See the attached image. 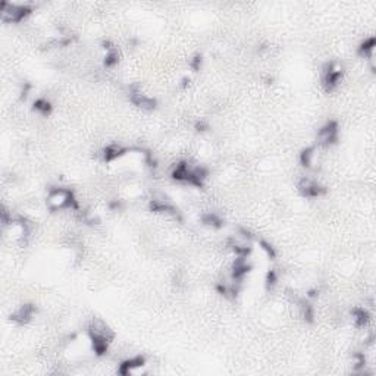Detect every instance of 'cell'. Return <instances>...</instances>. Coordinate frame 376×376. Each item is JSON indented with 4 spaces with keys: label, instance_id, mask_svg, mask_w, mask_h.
<instances>
[{
    "label": "cell",
    "instance_id": "obj_8",
    "mask_svg": "<svg viewBox=\"0 0 376 376\" xmlns=\"http://www.w3.org/2000/svg\"><path fill=\"white\" fill-rule=\"evenodd\" d=\"M131 102L134 103L135 106L141 109H146V110H152V109L156 108V100L144 93H141L140 90H134L131 93Z\"/></svg>",
    "mask_w": 376,
    "mask_h": 376
},
{
    "label": "cell",
    "instance_id": "obj_7",
    "mask_svg": "<svg viewBox=\"0 0 376 376\" xmlns=\"http://www.w3.org/2000/svg\"><path fill=\"white\" fill-rule=\"evenodd\" d=\"M34 313H35V306H32V304H22V306H19L10 315V321L18 323V325H24V323H28L32 319Z\"/></svg>",
    "mask_w": 376,
    "mask_h": 376
},
{
    "label": "cell",
    "instance_id": "obj_14",
    "mask_svg": "<svg viewBox=\"0 0 376 376\" xmlns=\"http://www.w3.org/2000/svg\"><path fill=\"white\" fill-rule=\"evenodd\" d=\"M34 109H35L37 112H40L41 115H49L50 110H52V106H50V103H49L46 99H38V100H35V103H34Z\"/></svg>",
    "mask_w": 376,
    "mask_h": 376
},
{
    "label": "cell",
    "instance_id": "obj_10",
    "mask_svg": "<svg viewBox=\"0 0 376 376\" xmlns=\"http://www.w3.org/2000/svg\"><path fill=\"white\" fill-rule=\"evenodd\" d=\"M359 53L362 54L365 59H368V60L371 62L372 69H374V68H375V66H374V57H375V38H374V37L366 38V40L360 44Z\"/></svg>",
    "mask_w": 376,
    "mask_h": 376
},
{
    "label": "cell",
    "instance_id": "obj_3",
    "mask_svg": "<svg viewBox=\"0 0 376 376\" xmlns=\"http://www.w3.org/2000/svg\"><path fill=\"white\" fill-rule=\"evenodd\" d=\"M31 7L28 4L22 3H9V1H1L0 3V15L1 21L7 24H16L21 22L31 13Z\"/></svg>",
    "mask_w": 376,
    "mask_h": 376
},
{
    "label": "cell",
    "instance_id": "obj_16",
    "mask_svg": "<svg viewBox=\"0 0 376 376\" xmlns=\"http://www.w3.org/2000/svg\"><path fill=\"white\" fill-rule=\"evenodd\" d=\"M276 281H278L276 272H275V270H270L268 273V276H266V287H268V290H272V288L275 287Z\"/></svg>",
    "mask_w": 376,
    "mask_h": 376
},
{
    "label": "cell",
    "instance_id": "obj_5",
    "mask_svg": "<svg viewBox=\"0 0 376 376\" xmlns=\"http://www.w3.org/2000/svg\"><path fill=\"white\" fill-rule=\"evenodd\" d=\"M298 191L304 197H319L325 192V187H322L316 180L310 177H304L298 183Z\"/></svg>",
    "mask_w": 376,
    "mask_h": 376
},
{
    "label": "cell",
    "instance_id": "obj_4",
    "mask_svg": "<svg viewBox=\"0 0 376 376\" xmlns=\"http://www.w3.org/2000/svg\"><path fill=\"white\" fill-rule=\"evenodd\" d=\"M343 78V66L338 62H329L326 63L323 69V85L326 91H332Z\"/></svg>",
    "mask_w": 376,
    "mask_h": 376
},
{
    "label": "cell",
    "instance_id": "obj_18",
    "mask_svg": "<svg viewBox=\"0 0 376 376\" xmlns=\"http://www.w3.org/2000/svg\"><path fill=\"white\" fill-rule=\"evenodd\" d=\"M200 66H201V56H200V54H197V56L191 60V68H192V69H195V71H198V69H200Z\"/></svg>",
    "mask_w": 376,
    "mask_h": 376
},
{
    "label": "cell",
    "instance_id": "obj_17",
    "mask_svg": "<svg viewBox=\"0 0 376 376\" xmlns=\"http://www.w3.org/2000/svg\"><path fill=\"white\" fill-rule=\"evenodd\" d=\"M260 245H262V248H263V250L266 251V254H268L269 257H272V259H273V257L276 256V253H275V248H273V247H272V245H270L269 242L263 241V240H262V241H260Z\"/></svg>",
    "mask_w": 376,
    "mask_h": 376
},
{
    "label": "cell",
    "instance_id": "obj_15",
    "mask_svg": "<svg viewBox=\"0 0 376 376\" xmlns=\"http://www.w3.org/2000/svg\"><path fill=\"white\" fill-rule=\"evenodd\" d=\"M203 222L207 223V225H210V226H216V228H219V226L222 225V220H220L215 213H209V215L204 216V217H203Z\"/></svg>",
    "mask_w": 376,
    "mask_h": 376
},
{
    "label": "cell",
    "instance_id": "obj_19",
    "mask_svg": "<svg viewBox=\"0 0 376 376\" xmlns=\"http://www.w3.org/2000/svg\"><path fill=\"white\" fill-rule=\"evenodd\" d=\"M195 128H197L198 131H204V130L207 128V124H204L203 121H200V122H197V124H195Z\"/></svg>",
    "mask_w": 376,
    "mask_h": 376
},
{
    "label": "cell",
    "instance_id": "obj_13",
    "mask_svg": "<svg viewBox=\"0 0 376 376\" xmlns=\"http://www.w3.org/2000/svg\"><path fill=\"white\" fill-rule=\"evenodd\" d=\"M353 319L357 326H366L369 322V315L365 309H354L353 310Z\"/></svg>",
    "mask_w": 376,
    "mask_h": 376
},
{
    "label": "cell",
    "instance_id": "obj_12",
    "mask_svg": "<svg viewBox=\"0 0 376 376\" xmlns=\"http://www.w3.org/2000/svg\"><path fill=\"white\" fill-rule=\"evenodd\" d=\"M315 158H316V149L315 147H307L303 150V153L300 155V162L303 166L306 168H312L315 163Z\"/></svg>",
    "mask_w": 376,
    "mask_h": 376
},
{
    "label": "cell",
    "instance_id": "obj_1",
    "mask_svg": "<svg viewBox=\"0 0 376 376\" xmlns=\"http://www.w3.org/2000/svg\"><path fill=\"white\" fill-rule=\"evenodd\" d=\"M88 337L91 340L93 350L96 351V354L102 356L108 351L109 343L113 340V332L103 321L96 319L88 326Z\"/></svg>",
    "mask_w": 376,
    "mask_h": 376
},
{
    "label": "cell",
    "instance_id": "obj_2",
    "mask_svg": "<svg viewBox=\"0 0 376 376\" xmlns=\"http://www.w3.org/2000/svg\"><path fill=\"white\" fill-rule=\"evenodd\" d=\"M47 207L50 210H63V209H78L74 192L68 188L54 187L47 192Z\"/></svg>",
    "mask_w": 376,
    "mask_h": 376
},
{
    "label": "cell",
    "instance_id": "obj_11",
    "mask_svg": "<svg viewBox=\"0 0 376 376\" xmlns=\"http://www.w3.org/2000/svg\"><path fill=\"white\" fill-rule=\"evenodd\" d=\"M127 153V149H124L119 144H110L105 150H103V159L106 162H113L119 159L121 156H124Z\"/></svg>",
    "mask_w": 376,
    "mask_h": 376
},
{
    "label": "cell",
    "instance_id": "obj_6",
    "mask_svg": "<svg viewBox=\"0 0 376 376\" xmlns=\"http://www.w3.org/2000/svg\"><path fill=\"white\" fill-rule=\"evenodd\" d=\"M337 138H338V124L335 121L326 122L318 133V141L321 146H329L335 143Z\"/></svg>",
    "mask_w": 376,
    "mask_h": 376
},
{
    "label": "cell",
    "instance_id": "obj_9",
    "mask_svg": "<svg viewBox=\"0 0 376 376\" xmlns=\"http://www.w3.org/2000/svg\"><path fill=\"white\" fill-rule=\"evenodd\" d=\"M146 360L144 357L138 356V357H134V359H130V360H125L124 363H121L119 366V374L121 375H134L137 369H141L144 366Z\"/></svg>",
    "mask_w": 376,
    "mask_h": 376
}]
</instances>
